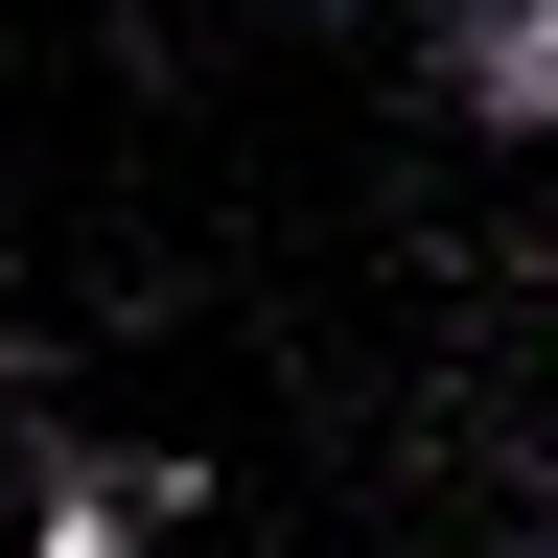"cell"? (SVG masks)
I'll return each mask as SVG.
<instances>
[{
  "label": "cell",
  "mask_w": 558,
  "mask_h": 558,
  "mask_svg": "<svg viewBox=\"0 0 558 558\" xmlns=\"http://www.w3.org/2000/svg\"><path fill=\"white\" fill-rule=\"evenodd\" d=\"M442 117L558 140V0H442Z\"/></svg>",
  "instance_id": "1"
},
{
  "label": "cell",
  "mask_w": 558,
  "mask_h": 558,
  "mask_svg": "<svg viewBox=\"0 0 558 558\" xmlns=\"http://www.w3.org/2000/svg\"><path fill=\"white\" fill-rule=\"evenodd\" d=\"M535 303H558V279H535Z\"/></svg>",
  "instance_id": "4"
},
{
  "label": "cell",
  "mask_w": 558,
  "mask_h": 558,
  "mask_svg": "<svg viewBox=\"0 0 558 558\" xmlns=\"http://www.w3.org/2000/svg\"><path fill=\"white\" fill-rule=\"evenodd\" d=\"M512 558H558V512H535V535H512Z\"/></svg>",
  "instance_id": "3"
},
{
  "label": "cell",
  "mask_w": 558,
  "mask_h": 558,
  "mask_svg": "<svg viewBox=\"0 0 558 558\" xmlns=\"http://www.w3.org/2000/svg\"><path fill=\"white\" fill-rule=\"evenodd\" d=\"M186 512V465H47V558H140Z\"/></svg>",
  "instance_id": "2"
}]
</instances>
